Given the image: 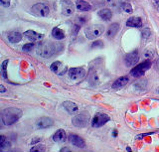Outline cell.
Listing matches in <instances>:
<instances>
[{"label": "cell", "mask_w": 159, "mask_h": 152, "mask_svg": "<svg viewBox=\"0 0 159 152\" xmlns=\"http://www.w3.org/2000/svg\"><path fill=\"white\" fill-rule=\"evenodd\" d=\"M69 141L71 142L74 146L78 147V148H84V147H86V142H84V140L82 138V137H80L79 135L70 134Z\"/></svg>", "instance_id": "12"}, {"label": "cell", "mask_w": 159, "mask_h": 152, "mask_svg": "<svg viewBox=\"0 0 159 152\" xmlns=\"http://www.w3.org/2000/svg\"><path fill=\"white\" fill-rule=\"evenodd\" d=\"M69 77L73 81H81L86 77V71L83 68H72L69 70Z\"/></svg>", "instance_id": "7"}, {"label": "cell", "mask_w": 159, "mask_h": 152, "mask_svg": "<svg viewBox=\"0 0 159 152\" xmlns=\"http://www.w3.org/2000/svg\"><path fill=\"white\" fill-rule=\"evenodd\" d=\"M76 7L80 11H89L92 9L91 4L84 1V0H78L76 2Z\"/></svg>", "instance_id": "20"}, {"label": "cell", "mask_w": 159, "mask_h": 152, "mask_svg": "<svg viewBox=\"0 0 159 152\" xmlns=\"http://www.w3.org/2000/svg\"><path fill=\"white\" fill-rule=\"evenodd\" d=\"M138 60H139V56H138V53L136 51L127 54V55L125 56V59H124V61H125V65L127 67L135 66L138 62Z\"/></svg>", "instance_id": "11"}, {"label": "cell", "mask_w": 159, "mask_h": 152, "mask_svg": "<svg viewBox=\"0 0 159 152\" xmlns=\"http://www.w3.org/2000/svg\"><path fill=\"white\" fill-rule=\"evenodd\" d=\"M150 36V31H149V29H145V30L142 31V37L143 38H148Z\"/></svg>", "instance_id": "31"}, {"label": "cell", "mask_w": 159, "mask_h": 152, "mask_svg": "<svg viewBox=\"0 0 159 152\" xmlns=\"http://www.w3.org/2000/svg\"><path fill=\"white\" fill-rule=\"evenodd\" d=\"M9 61L8 60H5L2 63V66H1V74L4 79H7V65H8Z\"/></svg>", "instance_id": "24"}, {"label": "cell", "mask_w": 159, "mask_h": 152, "mask_svg": "<svg viewBox=\"0 0 159 152\" xmlns=\"http://www.w3.org/2000/svg\"><path fill=\"white\" fill-rule=\"evenodd\" d=\"M10 146H11V143L9 141H5L2 145H0V151H7Z\"/></svg>", "instance_id": "27"}, {"label": "cell", "mask_w": 159, "mask_h": 152, "mask_svg": "<svg viewBox=\"0 0 159 152\" xmlns=\"http://www.w3.org/2000/svg\"><path fill=\"white\" fill-rule=\"evenodd\" d=\"M5 141H6V137L4 135H0V145H2Z\"/></svg>", "instance_id": "32"}, {"label": "cell", "mask_w": 159, "mask_h": 152, "mask_svg": "<svg viewBox=\"0 0 159 152\" xmlns=\"http://www.w3.org/2000/svg\"><path fill=\"white\" fill-rule=\"evenodd\" d=\"M6 92V89H5V87L2 86V85H0V92H1V94H3V92Z\"/></svg>", "instance_id": "34"}, {"label": "cell", "mask_w": 159, "mask_h": 152, "mask_svg": "<svg viewBox=\"0 0 159 152\" xmlns=\"http://www.w3.org/2000/svg\"><path fill=\"white\" fill-rule=\"evenodd\" d=\"M61 151H62V152H64V151H70V149H68V148H62Z\"/></svg>", "instance_id": "35"}, {"label": "cell", "mask_w": 159, "mask_h": 152, "mask_svg": "<svg viewBox=\"0 0 159 152\" xmlns=\"http://www.w3.org/2000/svg\"><path fill=\"white\" fill-rule=\"evenodd\" d=\"M24 36L27 39H29V40H31L32 42L41 41L44 37L43 34L37 33L36 31H33V30H27L26 32H24Z\"/></svg>", "instance_id": "14"}, {"label": "cell", "mask_w": 159, "mask_h": 152, "mask_svg": "<svg viewBox=\"0 0 159 152\" xmlns=\"http://www.w3.org/2000/svg\"><path fill=\"white\" fill-rule=\"evenodd\" d=\"M121 8H122V10L124 11V12H126V13H132L133 12V8H132V6L130 5L129 3H122L121 4Z\"/></svg>", "instance_id": "25"}, {"label": "cell", "mask_w": 159, "mask_h": 152, "mask_svg": "<svg viewBox=\"0 0 159 152\" xmlns=\"http://www.w3.org/2000/svg\"><path fill=\"white\" fill-rule=\"evenodd\" d=\"M119 30V24L118 23H112L108 26L107 30V37L108 39H112L116 37Z\"/></svg>", "instance_id": "15"}, {"label": "cell", "mask_w": 159, "mask_h": 152, "mask_svg": "<svg viewBox=\"0 0 159 152\" xmlns=\"http://www.w3.org/2000/svg\"><path fill=\"white\" fill-rule=\"evenodd\" d=\"M151 67V62L149 61H146V62H143L141 64H139V65H137L135 68H133L132 70L130 71V76L132 77H141L143 76L144 74H145V72L147 70H149Z\"/></svg>", "instance_id": "5"}, {"label": "cell", "mask_w": 159, "mask_h": 152, "mask_svg": "<svg viewBox=\"0 0 159 152\" xmlns=\"http://www.w3.org/2000/svg\"><path fill=\"white\" fill-rule=\"evenodd\" d=\"M11 1L10 0H0V6L2 7H9Z\"/></svg>", "instance_id": "29"}, {"label": "cell", "mask_w": 159, "mask_h": 152, "mask_svg": "<svg viewBox=\"0 0 159 152\" xmlns=\"http://www.w3.org/2000/svg\"><path fill=\"white\" fill-rule=\"evenodd\" d=\"M103 32L104 26L101 25V24H93V25H89L87 28H84V34L89 40H93V39L99 37L102 35Z\"/></svg>", "instance_id": "2"}, {"label": "cell", "mask_w": 159, "mask_h": 152, "mask_svg": "<svg viewBox=\"0 0 159 152\" xmlns=\"http://www.w3.org/2000/svg\"><path fill=\"white\" fill-rule=\"evenodd\" d=\"M66 132H65L63 129H59L58 131H56V133L53 135V140L55 142H58V143H61V142L66 141Z\"/></svg>", "instance_id": "17"}, {"label": "cell", "mask_w": 159, "mask_h": 152, "mask_svg": "<svg viewBox=\"0 0 159 152\" xmlns=\"http://www.w3.org/2000/svg\"><path fill=\"white\" fill-rule=\"evenodd\" d=\"M54 53H55V47L53 45V43L45 42L39 44L37 49V54L39 56L44 58H50L54 55Z\"/></svg>", "instance_id": "3"}, {"label": "cell", "mask_w": 159, "mask_h": 152, "mask_svg": "<svg viewBox=\"0 0 159 152\" xmlns=\"http://www.w3.org/2000/svg\"><path fill=\"white\" fill-rule=\"evenodd\" d=\"M73 124L77 127H86L89 122V114L87 111L76 115L72 120Z\"/></svg>", "instance_id": "4"}, {"label": "cell", "mask_w": 159, "mask_h": 152, "mask_svg": "<svg viewBox=\"0 0 159 152\" xmlns=\"http://www.w3.org/2000/svg\"><path fill=\"white\" fill-rule=\"evenodd\" d=\"M22 34L21 33H19V32H16V31H14V32H10L8 34V40L9 42H11V43H18L22 40Z\"/></svg>", "instance_id": "22"}, {"label": "cell", "mask_w": 159, "mask_h": 152, "mask_svg": "<svg viewBox=\"0 0 159 152\" xmlns=\"http://www.w3.org/2000/svg\"><path fill=\"white\" fill-rule=\"evenodd\" d=\"M50 69H51V71L53 73H55L56 75L58 76H63L65 75V74L67 73V67L64 65V64L62 62H54L51 66H50Z\"/></svg>", "instance_id": "9"}, {"label": "cell", "mask_w": 159, "mask_h": 152, "mask_svg": "<svg viewBox=\"0 0 159 152\" xmlns=\"http://www.w3.org/2000/svg\"><path fill=\"white\" fill-rule=\"evenodd\" d=\"M75 12V5L70 0H63L62 1V13L65 16H71Z\"/></svg>", "instance_id": "10"}, {"label": "cell", "mask_w": 159, "mask_h": 152, "mask_svg": "<svg viewBox=\"0 0 159 152\" xmlns=\"http://www.w3.org/2000/svg\"><path fill=\"white\" fill-rule=\"evenodd\" d=\"M31 12L32 14H34L35 16L38 17H46L49 15L50 10L49 7L44 3H37L35 5L32 6L31 8Z\"/></svg>", "instance_id": "6"}, {"label": "cell", "mask_w": 159, "mask_h": 152, "mask_svg": "<svg viewBox=\"0 0 159 152\" xmlns=\"http://www.w3.org/2000/svg\"><path fill=\"white\" fill-rule=\"evenodd\" d=\"M52 36L55 39H57V40H62V39H64L65 37H66L65 36V32L62 30V29H60L58 27L54 28L52 30Z\"/></svg>", "instance_id": "23"}, {"label": "cell", "mask_w": 159, "mask_h": 152, "mask_svg": "<svg viewBox=\"0 0 159 152\" xmlns=\"http://www.w3.org/2000/svg\"><path fill=\"white\" fill-rule=\"evenodd\" d=\"M63 106L64 109L66 110L70 114H74L79 110V107L78 105L75 104L73 101H65L63 102Z\"/></svg>", "instance_id": "16"}, {"label": "cell", "mask_w": 159, "mask_h": 152, "mask_svg": "<svg viewBox=\"0 0 159 152\" xmlns=\"http://www.w3.org/2000/svg\"><path fill=\"white\" fill-rule=\"evenodd\" d=\"M109 116L106 114H97L93 116V118L92 120V126L93 127H101L104 125L107 121H109Z\"/></svg>", "instance_id": "8"}, {"label": "cell", "mask_w": 159, "mask_h": 152, "mask_svg": "<svg viewBox=\"0 0 159 152\" xmlns=\"http://www.w3.org/2000/svg\"><path fill=\"white\" fill-rule=\"evenodd\" d=\"M153 56H154L153 50H147V51H145V53H144V57H146V58H151Z\"/></svg>", "instance_id": "30"}, {"label": "cell", "mask_w": 159, "mask_h": 152, "mask_svg": "<svg viewBox=\"0 0 159 152\" xmlns=\"http://www.w3.org/2000/svg\"><path fill=\"white\" fill-rule=\"evenodd\" d=\"M22 114V110L17 107H8L2 111L1 119L5 125H12L20 119Z\"/></svg>", "instance_id": "1"}, {"label": "cell", "mask_w": 159, "mask_h": 152, "mask_svg": "<svg viewBox=\"0 0 159 152\" xmlns=\"http://www.w3.org/2000/svg\"><path fill=\"white\" fill-rule=\"evenodd\" d=\"M128 82H129V78L128 77H120L113 83L112 87H113V89H119V87H122L125 85H127Z\"/></svg>", "instance_id": "19"}, {"label": "cell", "mask_w": 159, "mask_h": 152, "mask_svg": "<svg viewBox=\"0 0 159 152\" xmlns=\"http://www.w3.org/2000/svg\"><path fill=\"white\" fill-rule=\"evenodd\" d=\"M98 15L101 17L102 20L108 21V20H111V17H112V12L107 8H103V9H102V10H99L98 12Z\"/></svg>", "instance_id": "18"}, {"label": "cell", "mask_w": 159, "mask_h": 152, "mask_svg": "<svg viewBox=\"0 0 159 152\" xmlns=\"http://www.w3.org/2000/svg\"><path fill=\"white\" fill-rule=\"evenodd\" d=\"M126 26H128V27H141L142 21L139 17H130L129 19H127Z\"/></svg>", "instance_id": "21"}, {"label": "cell", "mask_w": 159, "mask_h": 152, "mask_svg": "<svg viewBox=\"0 0 159 152\" xmlns=\"http://www.w3.org/2000/svg\"><path fill=\"white\" fill-rule=\"evenodd\" d=\"M54 124V120L51 118V117L48 116H43L40 117V118L36 121V125L39 127V128H47V127H50Z\"/></svg>", "instance_id": "13"}, {"label": "cell", "mask_w": 159, "mask_h": 152, "mask_svg": "<svg viewBox=\"0 0 159 152\" xmlns=\"http://www.w3.org/2000/svg\"><path fill=\"white\" fill-rule=\"evenodd\" d=\"M157 92H158V94H159V87H157Z\"/></svg>", "instance_id": "37"}, {"label": "cell", "mask_w": 159, "mask_h": 152, "mask_svg": "<svg viewBox=\"0 0 159 152\" xmlns=\"http://www.w3.org/2000/svg\"><path fill=\"white\" fill-rule=\"evenodd\" d=\"M30 151H33V152H35V151H38V152H42V151H45V146L44 145H36V146H34V147H32L31 149H30Z\"/></svg>", "instance_id": "28"}, {"label": "cell", "mask_w": 159, "mask_h": 152, "mask_svg": "<svg viewBox=\"0 0 159 152\" xmlns=\"http://www.w3.org/2000/svg\"><path fill=\"white\" fill-rule=\"evenodd\" d=\"M33 48H34V44L33 43H28V44H25V45L23 46L22 50L24 52H30V51H32Z\"/></svg>", "instance_id": "26"}, {"label": "cell", "mask_w": 159, "mask_h": 152, "mask_svg": "<svg viewBox=\"0 0 159 152\" xmlns=\"http://www.w3.org/2000/svg\"><path fill=\"white\" fill-rule=\"evenodd\" d=\"M102 41H98V42H94V43L93 44V47H97V46H99V45H101V46H102Z\"/></svg>", "instance_id": "33"}, {"label": "cell", "mask_w": 159, "mask_h": 152, "mask_svg": "<svg viewBox=\"0 0 159 152\" xmlns=\"http://www.w3.org/2000/svg\"><path fill=\"white\" fill-rule=\"evenodd\" d=\"M114 136H116L117 135V132H116V130H114V134H113Z\"/></svg>", "instance_id": "36"}]
</instances>
